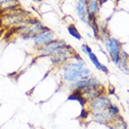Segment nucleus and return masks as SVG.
I'll return each mask as SVG.
<instances>
[{"mask_svg": "<svg viewBox=\"0 0 129 129\" xmlns=\"http://www.w3.org/2000/svg\"><path fill=\"white\" fill-rule=\"evenodd\" d=\"M89 114H90V112L88 110H86L85 108H83V110H82V112H81V118H83V119H86L88 116H89Z\"/></svg>", "mask_w": 129, "mask_h": 129, "instance_id": "f3484780", "label": "nucleus"}, {"mask_svg": "<svg viewBox=\"0 0 129 129\" xmlns=\"http://www.w3.org/2000/svg\"><path fill=\"white\" fill-rule=\"evenodd\" d=\"M111 105L110 99L107 96L101 95V96L97 97L95 99H93L92 101L89 102V112H97V111H102L106 110L107 108Z\"/></svg>", "mask_w": 129, "mask_h": 129, "instance_id": "20e7f679", "label": "nucleus"}, {"mask_svg": "<svg viewBox=\"0 0 129 129\" xmlns=\"http://www.w3.org/2000/svg\"><path fill=\"white\" fill-rule=\"evenodd\" d=\"M107 110L109 112V114L111 116H113L114 118H118L119 117V113H120V110H119V108L114 106V105H110L108 108H107Z\"/></svg>", "mask_w": 129, "mask_h": 129, "instance_id": "2eb2a0df", "label": "nucleus"}, {"mask_svg": "<svg viewBox=\"0 0 129 129\" xmlns=\"http://www.w3.org/2000/svg\"><path fill=\"white\" fill-rule=\"evenodd\" d=\"M88 56H89V58L90 59V61L92 62V64L96 67L98 70H100V71H102V72L104 73H108V68L105 66V65H103L102 63H100L99 62V60H98V58H97V57L95 56V54L94 53H90V54H88Z\"/></svg>", "mask_w": 129, "mask_h": 129, "instance_id": "ddd939ff", "label": "nucleus"}, {"mask_svg": "<svg viewBox=\"0 0 129 129\" xmlns=\"http://www.w3.org/2000/svg\"><path fill=\"white\" fill-rule=\"evenodd\" d=\"M90 75V69L86 67L85 62H70L63 67V79L67 82H75L79 79Z\"/></svg>", "mask_w": 129, "mask_h": 129, "instance_id": "f257e3e1", "label": "nucleus"}, {"mask_svg": "<svg viewBox=\"0 0 129 129\" xmlns=\"http://www.w3.org/2000/svg\"><path fill=\"white\" fill-rule=\"evenodd\" d=\"M86 11L87 14L88 13H92V14H96L99 11V5H98V1L97 0H90V1H86Z\"/></svg>", "mask_w": 129, "mask_h": 129, "instance_id": "f8f14e48", "label": "nucleus"}, {"mask_svg": "<svg viewBox=\"0 0 129 129\" xmlns=\"http://www.w3.org/2000/svg\"><path fill=\"white\" fill-rule=\"evenodd\" d=\"M32 40H33V43H34V45L37 48H41V47L45 46L46 44H48L52 41H54L55 34L53 31H51L50 29H49L47 31H44V32L38 34Z\"/></svg>", "mask_w": 129, "mask_h": 129, "instance_id": "423d86ee", "label": "nucleus"}, {"mask_svg": "<svg viewBox=\"0 0 129 129\" xmlns=\"http://www.w3.org/2000/svg\"><path fill=\"white\" fill-rule=\"evenodd\" d=\"M66 43L61 41V40H54L50 43L46 44L45 46L41 47V48H38V51H39L41 54L43 55H48V56H51L52 54H54L56 51H57L59 48L65 45Z\"/></svg>", "mask_w": 129, "mask_h": 129, "instance_id": "0eeeda50", "label": "nucleus"}, {"mask_svg": "<svg viewBox=\"0 0 129 129\" xmlns=\"http://www.w3.org/2000/svg\"><path fill=\"white\" fill-rule=\"evenodd\" d=\"M76 12L78 14L79 18L81 19V21L87 23V11L85 0H78V3L76 6Z\"/></svg>", "mask_w": 129, "mask_h": 129, "instance_id": "9b49d317", "label": "nucleus"}, {"mask_svg": "<svg viewBox=\"0 0 129 129\" xmlns=\"http://www.w3.org/2000/svg\"><path fill=\"white\" fill-rule=\"evenodd\" d=\"M75 54L76 53L74 51L72 47L65 44L57 51H56L54 54L51 55L50 59L52 63H54V64H61V63H65L70 57H75Z\"/></svg>", "mask_w": 129, "mask_h": 129, "instance_id": "f03ea898", "label": "nucleus"}, {"mask_svg": "<svg viewBox=\"0 0 129 129\" xmlns=\"http://www.w3.org/2000/svg\"><path fill=\"white\" fill-rule=\"evenodd\" d=\"M86 1H90V0H86Z\"/></svg>", "mask_w": 129, "mask_h": 129, "instance_id": "6ab92c4d", "label": "nucleus"}, {"mask_svg": "<svg viewBox=\"0 0 129 129\" xmlns=\"http://www.w3.org/2000/svg\"><path fill=\"white\" fill-rule=\"evenodd\" d=\"M92 120L94 122H100V123H109V122H116L118 118H114L113 116L109 114L107 109L102 111H97V112H92Z\"/></svg>", "mask_w": 129, "mask_h": 129, "instance_id": "1a4fd4ad", "label": "nucleus"}, {"mask_svg": "<svg viewBox=\"0 0 129 129\" xmlns=\"http://www.w3.org/2000/svg\"><path fill=\"white\" fill-rule=\"evenodd\" d=\"M81 49H82V51L85 53V54H90V53L92 52V51H91V48H90L89 45H87V44H82Z\"/></svg>", "mask_w": 129, "mask_h": 129, "instance_id": "dca6fc26", "label": "nucleus"}, {"mask_svg": "<svg viewBox=\"0 0 129 129\" xmlns=\"http://www.w3.org/2000/svg\"><path fill=\"white\" fill-rule=\"evenodd\" d=\"M100 86V82L99 80L95 77L92 76H87L84 78H81L74 82L73 84V89L77 90H83L89 89V88H92V87H98Z\"/></svg>", "mask_w": 129, "mask_h": 129, "instance_id": "39448f33", "label": "nucleus"}, {"mask_svg": "<svg viewBox=\"0 0 129 129\" xmlns=\"http://www.w3.org/2000/svg\"><path fill=\"white\" fill-rule=\"evenodd\" d=\"M32 1H34V2H41L42 0H32Z\"/></svg>", "mask_w": 129, "mask_h": 129, "instance_id": "a211bd4d", "label": "nucleus"}, {"mask_svg": "<svg viewBox=\"0 0 129 129\" xmlns=\"http://www.w3.org/2000/svg\"><path fill=\"white\" fill-rule=\"evenodd\" d=\"M105 44H106V48L109 52L111 60L113 61L115 64H118L119 60H120V55H121L120 42L117 39L107 37L105 40Z\"/></svg>", "mask_w": 129, "mask_h": 129, "instance_id": "7ed1b4c3", "label": "nucleus"}, {"mask_svg": "<svg viewBox=\"0 0 129 129\" xmlns=\"http://www.w3.org/2000/svg\"><path fill=\"white\" fill-rule=\"evenodd\" d=\"M103 90H104V89L100 85L98 87H92V88H89V89L81 90V95L86 100V102H90L93 99L101 96L104 92Z\"/></svg>", "mask_w": 129, "mask_h": 129, "instance_id": "6e6552de", "label": "nucleus"}, {"mask_svg": "<svg viewBox=\"0 0 129 129\" xmlns=\"http://www.w3.org/2000/svg\"><path fill=\"white\" fill-rule=\"evenodd\" d=\"M20 6L18 0H0V12H7Z\"/></svg>", "mask_w": 129, "mask_h": 129, "instance_id": "9d476101", "label": "nucleus"}, {"mask_svg": "<svg viewBox=\"0 0 129 129\" xmlns=\"http://www.w3.org/2000/svg\"><path fill=\"white\" fill-rule=\"evenodd\" d=\"M68 32L71 36H73L76 40H78V41H80V40L82 39L81 34L78 32V30H77V28L75 27V25L74 24H71L70 25H68Z\"/></svg>", "mask_w": 129, "mask_h": 129, "instance_id": "4468645a", "label": "nucleus"}]
</instances>
